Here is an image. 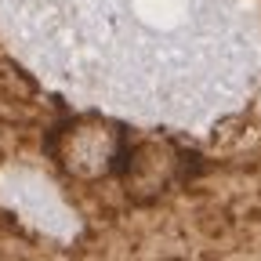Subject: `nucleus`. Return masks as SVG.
Instances as JSON below:
<instances>
[{"label":"nucleus","instance_id":"f257e3e1","mask_svg":"<svg viewBox=\"0 0 261 261\" xmlns=\"http://www.w3.org/2000/svg\"><path fill=\"white\" fill-rule=\"evenodd\" d=\"M130 138L127 127L106 113H76L65 116L47 138V152L55 167L84 185L116 178L127 160Z\"/></svg>","mask_w":261,"mask_h":261},{"label":"nucleus","instance_id":"f03ea898","mask_svg":"<svg viewBox=\"0 0 261 261\" xmlns=\"http://www.w3.org/2000/svg\"><path fill=\"white\" fill-rule=\"evenodd\" d=\"M189 152L171 142V138H142V142H130L127 160L116 174L120 189L130 203H156L163 200L167 192H174L185 174H189Z\"/></svg>","mask_w":261,"mask_h":261}]
</instances>
